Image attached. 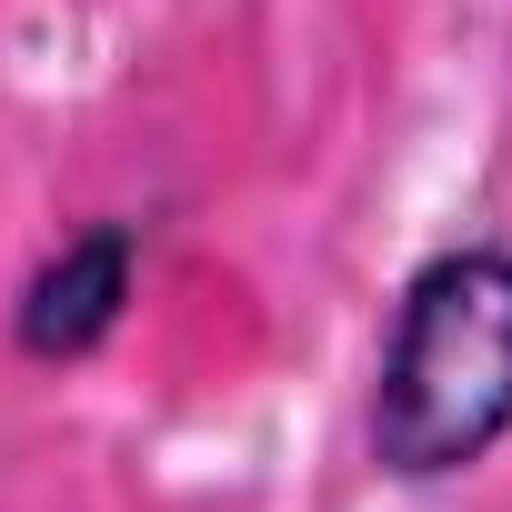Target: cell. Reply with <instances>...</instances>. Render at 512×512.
Returning <instances> with one entry per match:
<instances>
[{
  "label": "cell",
  "instance_id": "obj_1",
  "mask_svg": "<svg viewBox=\"0 0 512 512\" xmlns=\"http://www.w3.org/2000/svg\"><path fill=\"white\" fill-rule=\"evenodd\" d=\"M512 432V251H442L412 272L382 382H372V462L402 482L472 472Z\"/></svg>",
  "mask_w": 512,
  "mask_h": 512
},
{
  "label": "cell",
  "instance_id": "obj_2",
  "mask_svg": "<svg viewBox=\"0 0 512 512\" xmlns=\"http://www.w3.org/2000/svg\"><path fill=\"white\" fill-rule=\"evenodd\" d=\"M121 302H131V231L121 221H101V231H81V241H61L51 262L31 272V292H21V352L31 362H81L91 342H111V322H121Z\"/></svg>",
  "mask_w": 512,
  "mask_h": 512
}]
</instances>
